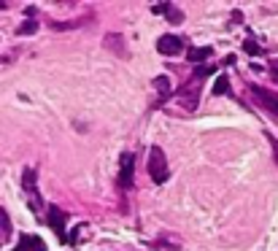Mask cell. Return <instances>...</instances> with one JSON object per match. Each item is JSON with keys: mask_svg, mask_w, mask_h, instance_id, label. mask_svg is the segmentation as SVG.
I'll list each match as a JSON object with an SVG mask.
<instances>
[{"mask_svg": "<svg viewBox=\"0 0 278 251\" xmlns=\"http://www.w3.org/2000/svg\"><path fill=\"white\" fill-rule=\"evenodd\" d=\"M273 76H276V81H278V65H273Z\"/></svg>", "mask_w": 278, "mask_h": 251, "instance_id": "cell-21", "label": "cell"}, {"mask_svg": "<svg viewBox=\"0 0 278 251\" xmlns=\"http://www.w3.org/2000/svg\"><path fill=\"white\" fill-rule=\"evenodd\" d=\"M200 87H203V81L200 78H195V76H189V81L184 84V87H178L176 92V100L178 105H181L184 111H197V105H200Z\"/></svg>", "mask_w": 278, "mask_h": 251, "instance_id": "cell-1", "label": "cell"}, {"mask_svg": "<svg viewBox=\"0 0 278 251\" xmlns=\"http://www.w3.org/2000/svg\"><path fill=\"white\" fill-rule=\"evenodd\" d=\"M19 35H32V32H35V22H32V19H30V22H24V24H19Z\"/></svg>", "mask_w": 278, "mask_h": 251, "instance_id": "cell-16", "label": "cell"}, {"mask_svg": "<svg viewBox=\"0 0 278 251\" xmlns=\"http://www.w3.org/2000/svg\"><path fill=\"white\" fill-rule=\"evenodd\" d=\"M103 46L108 51H114L116 57H127V46H124V35L122 32H105V38H103Z\"/></svg>", "mask_w": 278, "mask_h": 251, "instance_id": "cell-7", "label": "cell"}, {"mask_svg": "<svg viewBox=\"0 0 278 251\" xmlns=\"http://www.w3.org/2000/svg\"><path fill=\"white\" fill-rule=\"evenodd\" d=\"M211 54H214L211 46H203V49H189V59H192V62H203V59H208Z\"/></svg>", "mask_w": 278, "mask_h": 251, "instance_id": "cell-9", "label": "cell"}, {"mask_svg": "<svg viewBox=\"0 0 278 251\" xmlns=\"http://www.w3.org/2000/svg\"><path fill=\"white\" fill-rule=\"evenodd\" d=\"M168 19H170V24H181L184 22V14L176 8V5H170V8H168Z\"/></svg>", "mask_w": 278, "mask_h": 251, "instance_id": "cell-15", "label": "cell"}, {"mask_svg": "<svg viewBox=\"0 0 278 251\" xmlns=\"http://www.w3.org/2000/svg\"><path fill=\"white\" fill-rule=\"evenodd\" d=\"M168 8H170V3H160V5H154V14H168Z\"/></svg>", "mask_w": 278, "mask_h": 251, "instance_id": "cell-18", "label": "cell"}, {"mask_svg": "<svg viewBox=\"0 0 278 251\" xmlns=\"http://www.w3.org/2000/svg\"><path fill=\"white\" fill-rule=\"evenodd\" d=\"M8 235H11V222H8V216H5V211H0V238H3V243Z\"/></svg>", "mask_w": 278, "mask_h": 251, "instance_id": "cell-12", "label": "cell"}, {"mask_svg": "<svg viewBox=\"0 0 278 251\" xmlns=\"http://www.w3.org/2000/svg\"><path fill=\"white\" fill-rule=\"evenodd\" d=\"M132 168H135V157L130 151L122 154V168H119V189H130L132 187Z\"/></svg>", "mask_w": 278, "mask_h": 251, "instance_id": "cell-5", "label": "cell"}, {"mask_svg": "<svg viewBox=\"0 0 278 251\" xmlns=\"http://www.w3.org/2000/svg\"><path fill=\"white\" fill-rule=\"evenodd\" d=\"M32 251H46V246H43L41 241H38V238H35V249H32Z\"/></svg>", "mask_w": 278, "mask_h": 251, "instance_id": "cell-20", "label": "cell"}, {"mask_svg": "<svg viewBox=\"0 0 278 251\" xmlns=\"http://www.w3.org/2000/svg\"><path fill=\"white\" fill-rule=\"evenodd\" d=\"M243 49H246L249 54H254V57H260V54H262V49H260V46H257L254 41H246V43H243Z\"/></svg>", "mask_w": 278, "mask_h": 251, "instance_id": "cell-17", "label": "cell"}, {"mask_svg": "<svg viewBox=\"0 0 278 251\" xmlns=\"http://www.w3.org/2000/svg\"><path fill=\"white\" fill-rule=\"evenodd\" d=\"M49 227L54 230L59 241H65V211L59 206H49Z\"/></svg>", "mask_w": 278, "mask_h": 251, "instance_id": "cell-8", "label": "cell"}, {"mask_svg": "<svg viewBox=\"0 0 278 251\" xmlns=\"http://www.w3.org/2000/svg\"><path fill=\"white\" fill-rule=\"evenodd\" d=\"M149 176H151V181H154V184H165V181H168V176H170L165 151L160 146L149 149Z\"/></svg>", "mask_w": 278, "mask_h": 251, "instance_id": "cell-2", "label": "cell"}, {"mask_svg": "<svg viewBox=\"0 0 278 251\" xmlns=\"http://www.w3.org/2000/svg\"><path fill=\"white\" fill-rule=\"evenodd\" d=\"M268 141H270V146H273V157H276V162H278V141L273 135H268Z\"/></svg>", "mask_w": 278, "mask_h": 251, "instance_id": "cell-19", "label": "cell"}, {"mask_svg": "<svg viewBox=\"0 0 278 251\" xmlns=\"http://www.w3.org/2000/svg\"><path fill=\"white\" fill-rule=\"evenodd\" d=\"M227 89H230V78L219 76V78H216V84H214V95H224Z\"/></svg>", "mask_w": 278, "mask_h": 251, "instance_id": "cell-14", "label": "cell"}, {"mask_svg": "<svg viewBox=\"0 0 278 251\" xmlns=\"http://www.w3.org/2000/svg\"><path fill=\"white\" fill-rule=\"evenodd\" d=\"M35 249V238H30V235H22L19 238V246L14 251H32Z\"/></svg>", "mask_w": 278, "mask_h": 251, "instance_id": "cell-13", "label": "cell"}, {"mask_svg": "<svg viewBox=\"0 0 278 251\" xmlns=\"http://www.w3.org/2000/svg\"><path fill=\"white\" fill-rule=\"evenodd\" d=\"M251 95H257V100H260L262 108H265V111H270V114L278 119V97H276V95H270L268 89L257 87V84H251Z\"/></svg>", "mask_w": 278, "mask_h": 251, "instance_id": "cell-6", "label": "cell"}, {"mask_svg": "<svg viewBox=\"0 0 278 251\" xmlns=\"http://www.w3.org/2000/svg\"><path fill=\"white\" fill-rule=\"evenodd\" d=\"M87 24V19H78V22H51V30H76Z\"/></svg>", "mask_w": 278, "mask_h": 251, "instance_id": "cell-11", "label": "cell"}, {"mask_svg": "<svg viewBox=\"0 0 278 251\" xmlns=\"http://www.w3.org/2000/svg\"><path fill=\"white\" fill-rule=\"evenodd\" d=\"M157 51L165 54V57H176V54L184 51V41L178 35H173V32H165L160 41H157Z\"/></svg>", "mask_w": 278, "mask_h": 251, "instance_id": "cell-4", "label": "cell"}, {"mask_svg": "<svg viewBox=\"0 0 278 251\" xmlns=\"http://www.w3.org/2000/svg\"><path fill=\"white\" fill-rule=\"evenodd\" d=\"M22 189H24V195H27V200H30V208H32V214H41V208H43V200H41V195H38V184H35V168H27V170H24V176H22Z\"/></svg>", "mask_w": 278, "mask_h": 251, "instance_id": "cell-3", "label": "cell"}, {"mask_svg": "<svg viewBox=\"0 0 278 251\" xmlns=\"http://www.w3.org/2000/svg\"><path fill=\"white\" fill-rule=\"evenodd\" d=\"M154 87H157V92H160L162 97L170 95V81H168V76H157V78H154Z\"/></svg>", "mask_w": 278, "mask_h": 251, "instance_id": "cell-10", "label": "cell"}]
</instances>
